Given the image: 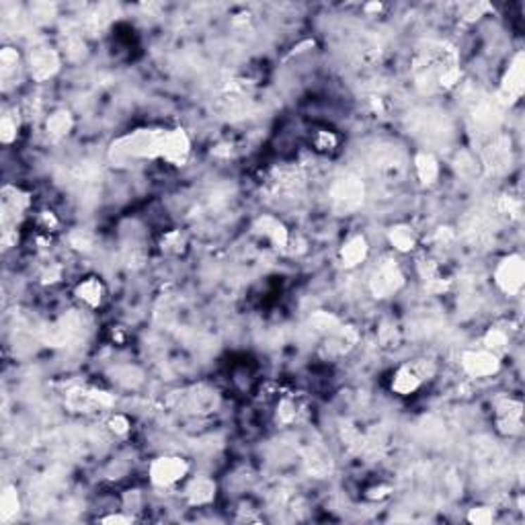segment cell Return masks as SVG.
<instances>
[{
    "label": "cell",
    "instance_id": "obj_20",
    "mask_svg": "<svg viewBox=\"0 0 525 525\" xmlns=\"http://www.w3.org/2000/svg\"><path fill=\"white\" fill-rule=\"evenodd\" d=\"M19 513V495L15 486H6L0 497V517L2 521H8L13 515Z\"/></svg>",
    "mask_w": 525,
    "mask_h": 525
},
{
    "label": "cell",
    "instance_id": "obj_21",
    "mask_svg": "<svg viewBox=\"0 0 525 525\" xmlns=\"http://www.w3.org/2000/svg\"><path fill=\"white\" fill-rule=\"evenodd\" d=\"M507 343H509V336L505 331L501 329H491L486 336H484V349L486 351H491V353H501L502 349L507 347Z\"/></svg>",
    "mask_w": 525,
    "mask_h": 525
},
{
    "label": "cell",
    "instance_id": "obj_4",
    "mask_svg": "<svg viewBox=\"0 0 525 525\" xmlns=\"http://www.w3.org/2000/svg\"><path fill=\"white\" fill-rule=\"evenodd\" d=\"M405 286V275L394 261H386L374 273L369 289L376 298H390Z\"/></svg>",
    "mask_w": 525,
    "mask_h": 525
},
{
    "label": "cell",
    "instance_id": "obj_3",
    "mask_svg": "<svg viewBox=\"0 0 525 525\" xmlns=\"http://www.w3.org/2000/svg\"><path fill=\"white\" fill-rule=\"evenodd\" d=\"M495 282L497 286L501 287V291H505L507 296H515L521 291L525 282V265L524 259L519 255H509L505 257L497 271H495Z\"/></svg>",
    "mask_w": 525,
    "mask_h": 525
},
{
    "label": "cell",
    "instance_id": "obj_5",
    "mask_svg": "<svg viewBox=\"0 0 525 525\" xmlns=\"http://www.w3.org/2000/svg\"><path fill=\"white\" fill-rule=\"evenodd\" d=\"M187 472H189V466H187V462L183 457L167 455V457H158V460L152 462L150 480L156 486H170V484L179 482Z\"/></svg>",
    "mask_w": 525,
    "mask_h": 525
},
{
    "label": "cell",
    "instance_id": "obj_22",
    "mask_svg": "<svg viewBox=\"0 0 525 525\" xmlns=\"http://www.w3.org/2000/svg\"><path fill=\"white\" fill-rule=\"evenodd\" d=\"M495 519V511L488 509V507H476L468 513V521L472 524H491Z\"/></svg>",
    "mask_w": 525,
    "mask_h": 525
},
{
    "label": "cell",
    "instance_id": "obj_1",
    "mask_svg": "<svg viewBox=\"0 0 525 525\" xmlns=\"http://www.w3.org/2000/svg\"><path fill=\"white\" fill-rule=\"evenodd\" d=\"M167 132L163 129H138L120 142L113 144V156L118 158H154L163 156Z\"/></svg>",
    "mask_w": 525,
    "mask_h": 525
},
{
    "label": "cell",
    "instance_id": "obj_2",
    "mask_svg": "<svg viewBox=\"0 0 525 525\" xmlns=\"http://www.w3.org/2000/svg\"><path fill=\"white\" fill-rule=\"evenodd\" d=\"M363 197H365V187L358 177H341L331 187V201L334 212L339 214L355 212L358 208H361Z\"/></svg>",
    "mask_w": 525,
    "mask_h": 525
},
{
    "label": "cell",
    "instance_id": "obj_25",
    "mask_svg": "<svg viewBox=\"0 0 525 525\" xmlns=\"http://www.w3.org/2000/svg\"><path fill=\"white\" fill-rule=\"evenodd\" d=\"M0 60H2L4 68H13V66H17V62H19V53H17V49L6 48V49H2Z\"/></svg>",
    "mask_w": 525,
    "mask_h": 525
},
{
    "label": "cell",
    "instance_id": "obj_12",
    "mask_svg": "<svg viewBox=\"0 0 525 525\" xmlns=\"http://www.w3.org/2000/svg\"><path fill=\"white\" fill-rule=\"evenodd\" d=\"M257 230L261 232L262 236H267V239L271 240L273 246H277V248H286L287 246L289 234H287L286 226L282 222H277L273 217H262V220H259V224H257Z\"/></svg>",
    "mask_w": 525,
    "mask_h": 525
},
{
    "label": "cell",
    "instance_id": "obj_10",
    "mask_svg": "<svg viewBox=\"0 0 525 525\" xmlns=\"http://www.w3.org/2000/svg\"><path fill=\"white\" fill-rule=\"evenodd\" d=\"M521 415H524V406L519 400H502L497 406V425L499 431L505 435H515L521 431Z\"/></svg>",
    "mask_w": 525,
    "mask_h": 525
},
{
    "label": "cell",
    "instance_id": "obj_8",
    "mask_svg": "<svg viewBox=\"0 0 525 525\" xmlns=\"http://www.w3.org/2000/svg\"><path fill=\"white\" fill-rule=\"evenodd\" d=\"M60 66V58L53 49L49 48H37L31 51L29 56V70H31V76L39 82L51 78L56 70Z\"/></svg>",
    "mask_w": 525,
    "mask_h": 525
},
{
    "label": "cell",
    "instance_id": "obj_14",
    "mask_svg": "<svg viewBox=\"0 0 525 525\" xmlns=\"http://www.w3.org/2000/svg\"><path fill=\"white\" fill-rule=\"evenodd\" d=\"M421 378L417 376V372L412 369V365H406V367H400L394 376V382H392V390L403 394V396H408L412 394L419 386H421Z\"/></svg>",
    "mask_w": 525,
    "mask_h": 525
},
{
    "label": "cell",
    "instance_id": "obj_16",
    "mask_svg": "<svg viewBox=\"0 0 525 525\" xmlns=\"http://www.w3.org/2000/svg\"><path fill=\"white\" fill-rule=\"evenodd\" d=\"M415 168H417V175H419L421 183L431 185V183H435V181H437L439 167H437L435 156L429 154V152H421V154H417V158H415Z\"/></svg>",
    "mask_w": 525,
    "mask_h": 525
},
{
    "label": "cell",
    "instance_id": "obj_13",
    "mask_svg": "<svg viewBox=\"0 0 525 525\" xmlns=\"http://www.w3.org/2000/svg\"><path fill=\"white\" fill-rule=\"evenodd\" d=\"M215 497V484L208 478H197L187 486V499L191 505H205Z\"/></svg>",
    "mask_w": 525,
    "mask_h": 525
},
{
    "label": "cell",
    "instance_id": "obj_26",
    "mask_svg": "<svg viewBox=\"0 0 525 525\" xmlns=\"http://www.w3.org/2000/svg\"><path fill=\"white\" fill-rule=\"evenodd\" d=\"M111 429L115 431V433H125L127 427H129V423H127V419L125 417H121V415H115L113 419H111Z\"/></svg>",
    "mask_w": 525,
    "mask_h": 525
},
{
    "label": "cell",
    "instance_id": "obj_15",
    "mask_svg": "<svg viewBox=\"0 0 525 525\" xmlns=\"http://www.w3.org/2000/svg\"><path fill=\"white\" fill-rule=\"evenodd\" d=\"M76 296H78V300H82L87 306L96 308V306L103 302V284H101L96 277H89V279H84L82 284H78V287H76Z\"/></svg>",
    "mask_w": 525,
    "mask_h": 525
},
{
    "label": "cell",
    "instance_id": "obj_6",
    "mask_svg": "<svg viewBox=\"0 0 525 525\" xmlns=\"http://www.w3.org/2000/svg\"><path fill=\"white\" fill-rule=\"evenodd\" d=\"M462 367L472 378H488L495 376L501 367V361L495 353L482 349V351H466L462 355Z\"/></svg>",
    "mask_w": 525,
    "mask_h": 525
},
{
    "label": "cell",
    "instance_id": "obj_24",
    "mask_svg": "<svg viewBox=\"0 0 525 525\" xmlns=\"http://www.w3.org/2000/svg\"><path fill=\"white\" fill-rule=\"evenodd\" d=\"M499 210H501L502 214L517 215L519 210H521V203L517 199H513V197H502L501 203H499Z\"/></svg>",
    "mask_w": 525,
    "mask_h": 525
},
{
    "label": "cell",
    "instance_id": "obj_7",
    "mask_svg": "<svg viewBox=\"0 0 525 525\" xmlns=\"http://www.w3.org/2000/svg\"><path fill=\"white\" fill-rule=\"evenodd\" d=\"M524 53H519L513 60V64L509 66L505 78H502L501 93H499V101H501L502 105H511V103H515L521 96V93H524Z\"/></svg>",
    "mask_w": 525,
    "mask_h": 525
},
{
    "label": "cell",
    "instance_id": "obj_28",
    "mask_svg": "<svg viewBox=\"0 0 525 525\" xmlns=\"http://www.w3.org/2000/svg\"><path fill=\"white\" fill-rule=\"evenodd\" d=\"M333 144H334V138L331 136V134H327V132H322V134H320V142H318L320 148H329V146H333Z\"/></svg>",
    "mask_w": 525,
    "mask_h": 525
},
{
    "label": "cell",
    "instance_id": "obj_19",
    "mask_svg": "<svg viewBox=\"0 0 525 525\" xmlns=\"http://www.w3.org/2000/svg\"><path fill=\"white\" fill-rule=\"evenodd\" d=\"M312 327H314V331H318V333L322 334H329V336H333L334 333H339L341 329H343V324H341V320L333 316V314H329V312H316L314 316H312Z\"/></svg>",
    "mask_w": 525,
    "mask_h": 525
},
{
    "label": "cell",
    "instance_id": "obj_11",
    "mask_svg": "<svg viewBox=\"0 0 525 525\" xmlns=\"http://www.w3.org/2000/svg\"><path fill=\"white\" fill-rule=\"evenodd\" d=\"M369 246L367 240L363 236H353L351 240L345 242V246L341 248V261L345 267H358L359 262H363L367 259Z\"/></svg>",
    "mask_w": 525,
    "mask_h": 525
},
{
    "label": "cell",
    "instance_id": "obj_23",
    "mask_svg": "<svg viewBox=\"0 0 525 525\" xmlns=\"http://www.w3.org/2000/svg\"><path fill=\"white\" fill-rule=\"evenodd\" d=\"M0 138L4 144H11L17 138V123L11 120V115H4L0 123Z\"/></svg>",
    "mask_w": 525,
    "mask_h": 525
},
{
    "label": "cell",
    "instance_id": "obj_27",
    "mask_svg": "<svg viewBox=\"0 0 525 525\" xmlns=\"http://www.w3.org/2000/svg\"><path fill=\"white\" fill-rule=\"evenodd\" d=\"M101 521L105 524H129L132 517H123V515H111V517H103Z\"/></svg>",
    "mask_w": 525,
    "mask_h": 525
},
{
    "label": "cell",
    "instance_id": "obj_9",
    "mask_svg": "<svg viewBox=\"0 0 525 525\" xmlns=\"http://www.w3.org/2000/svg\"><path fill=\"white\" fill-rule=\"evenodd\" d=\"M191 150V142L187 138V134L183 129H172L167 132L165 138V146H163V158L170 163V165H183L189 156Z\"/></svg>",
    "mask_w": 525,
    "mask_h": 525
},
{
    "label": "cell",
    "instance_id": "obj_17",
    "mask_svg": "<svg viewBox=\"0 0 525 525\" xmlns=\"http://www.w3.org/2000/svg\"><path fill=\"white\" fill-rule=\"evenodd\" d=\"M388 239L392 242V246L400 253H408L415 248L417 244V236L412 232V228H408L405 224H398V226H392L390 232H388Z\"/></svg>",
    "mask_w": 525,
    "mask_h": 525
},
{
    "label": "cell",
    "instance_id": "obj_18",
    "mask_svg": "<svg viewBox=\"0 0 525 525\" xmlns=\"http://www.w3.org/2000/svg\"><path fill=\"white\" fill-rule=\"evenodd\" d=\"M72 129V115L68 111H56L53 115H49L48 120V134L51 138L60 140L64 136H68Z\"/></svg>",
    "mask_w": 525,
    "mask_h": 525
}]
</instances>
